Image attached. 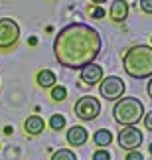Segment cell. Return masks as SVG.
Wrapping results in <instances>:
<instances>
[{
	"label": "cell",
	"mask_w": 152,
	"mask_h": 160,
	"mask_svg": "<svg viewBox=\"0 0 152 160\" xmlns=\"http://www.w3.org/2000/svg\"><path fill=\"white\" fill-rule=\"evenodd\" d=\"M103 48L101 36L95 28L87 24H69L59 30L53 42V53L59 65L69 69H81V67L95 63Z\"/></svg>",
	"instance_id": "obj_1"
},
{
	"label": "cell",
	"mask_w": 152,
	"mask_h": 160,
	"mask_svg": "<svg viewBox=\"0 0 152 160\" xmlns=\"http://www.w3.org/2000/svg\"><path fill=\"white\" fill-rule=\"evenodd\" d=\"M123 69L132 79L152 77V48L150 46H132L123 55Z\"/></svg>",
	"instance_id": "obj_2"
},
{
	"label": "cell",
	"mask_w": 152,
	"mask_h": 160,
	"mask_svg": "<svg viewBox=\"0 0 152 160\" xmlns=\"http://www.w3.org/2000/svg\"><path fill=\"white\" fill-rule=\"evenodd\" d=\"M115 121L123 127H135L138 121L144 117V105L136 97H123L113 107Z\"/></svg>",
	"instance_id": "obj_3"
},
{
	"label": "cell",
	"mask_w": 152,
	"mask_h": 160,
	"mask_svg": "<svg viewBox=\"0 0 152 160\" xmlns=\"http://www.w3.org/2000/svg\"><path fill=\"white\" fill-rule=\"evenodd\" d=\"M20 38V26L12 18H0V52L12 50Z\"/></svg>",
	"instance_id": "obj_4"
},
{
	"label": "cell",
	"mask_w": 152,
	"mask_h": 160,
	"mask_svg": "<svg viewBox=\"0 0 152 160\" xmlns=\"http://www.w3.org/2000/svg\"><path fill=\"white\" fill-rule=\"evenodd\" d=\"M125 89H126L125 81L117 75L101 79V85H99V93H101L103 99H107V101H119L120 97H123Z\"/></svg>",
	"instance_id": "obj_5"
},
{
	"label": "cell",
	"mask_w": 152,
	"mask_h": 160,
	"mask_svg": "<svg viewBox=\"0 0 152 160\" xmlns=\"http://www.w3.org/2000/svg\"><path fill=\"white\" fill-rule=\"evenodd\" d=\"M99 113H101V103L93 95H85L75 103V117H79L81 121H93L99 117Z\"/></svg>",
	"instance_id": "obj_6"
},
{
	"label": "cell",
	"mask_w": 152,
	"mask_h": 160,
	"mask_svg": "<svg viewBox=\"0 0 152 160\" xmlns=\"http://www.w3.org/2000/svg\"><path fill=\"white\" fill-rule=\"evenodd\" d=\"M142 144V131L138 127H123V131H119V146L125 150H138V146Z\"/></svg>",
	"instance_id": "obj_7"
},
{
	"label": "cell",
	"mask_w": 152,
	"mask_h": 160,
	"mask_svg": "<svg viewBox=\"0 0 152 160\" xmlns=\"http://www.w3.org/2000/svg\"><path fill=\"white\" fill-rule=\"evenodd\" d=\"M101 79H103V67L101 65L89 63V65L81 67V81L85 85H97V83H101Z\"/></svg>",
	"instance_id": "obj_8"
},
{
	"label": "cell",
	"mask_w": 152,
	"mask_h": 160,
	"mask_svg": "<svg viewBox=\"0 0 152 160\" xmlns=\"http://www.w3.org/2000/svg\"><path fill=\"white\" fill-rule=\"evenodd\" d=\"M109 16H111L113 22H125L126 16H129V2L125 0H115L111 4V10H109Z\"/></svg>",
	"instance_id": "obj_9"
},
{
	"label": "cell",
	"mask_w": 152,
	"mask_h": 160,
	"mask_svg": "<svg viewBox=\"0 0 152 160\" xmlns=\"http://www.w3.org/2000/svg\"><path fill=\"white\" fill-rule=\"evenodd\" d=\"M87 138H89V132L83 127H71L67 131V142L71 146H83L87 142Z\"/></svg>",
	"instance_id": "obj_10"
},
{
	"label": "cell",
	"mask_w": 152,
	"mask_h": 160,
	"mask_svg": "<svg viewBox=\"0 0 152 160\" xmlns=\"http://www.w3.org/2000/svg\"><path fill=\"white\" fill-rule=\"evenodd\" d=\"M24 128H26L28 134H32V137H38V134L44 132L46 122H44V119H42V117L32 115V117H28V119H26V122H24Z\"/></svg>",
	"instance_id": "obj_11"
},
{
	"label": "cell",
	"mask_w": 152,
	"mask_h": 160,
	"mask_svg": "<svg viewBox=\"0 0 152 160\" xmlns=\"http://www.w3.org/2000/svg\"><path fill=\"white\" fill-rule=\"evenodd\" d=\"M38 85H40V87H44V89L53 87V85H56V73L50 71V69H42L38 73Z\"/></svg>",
	"instance_id": "obj_12"
},
{
	"label": "cell",
	"mask_w": 152,
	"mask_h": 160,
	"mask_svg": "<svg viewBox=\"0 0 152 160\" xmlns=\"http://www.w3.org/2000/svg\"><path fill=\"white\" fill-rule=\"evenodd\" d=\"M93 142L97 146H109L113 142V134L111 131H107V128H99L95 134H93Z\"/></svg>",
	"instance_id": "obj_13"
},
{
	"label": "cell",
	"mask_w": 152,
	"mask_h": 160,
	"mask_svg": "<svg viewBox=\"0 0 152 160\" xmlns=\"http://www.w3.org/2000/svg\"><path fill=\"white\" fill-rule=\"evenodd\" d=\"M51 160H77V156H75V152L69 150V148H59L57 152H53Z\"/></svg>",
	"instance_id": "obj_14"
},
{
	"label": "cell",
	"mask_w": 152,
	"mask_h": 160,
	"mask_svg": "<svg viewBox=\"0 0 152 160\" xmlns=\"http://www.w3.org/2000/svg\"><path fill=\"white\" fill-rule=\"evenodd\" d=\"M50 127L53 128V131H61V128L65 127V117H63V115H51Z\"/></svg>",
	"instance_id": "obj_15"
},
{
	"label": "cell",
	"mask_w": 152,
	"mask_h": 160,
	"mask_svg": "<svg viewBox=\"0 0 152 160\" xmlns=\"http://www.w3.org/2000/svg\"><path fill=\"white\" fill-rule=\"evenodd\" d=\"M65 97H67V89H65V87H61V85L51 87V99L53 101H63Z\"/></svg>",
	"instance_id": "obj_16"
},
{
	"label": "cell",
	"mask_w": 152,
	"mask_h": 160,
	"mask_svg": "<svg viewBox=\"0 0 152 160\" xmlns=\"http://www.w3.org/2000/svg\"><path fill=\"white\" fill-rule=\"evenodd\" d=\"M93 160H111V154H109V150H97L93 154Z\"/></svg>",
	"instance_id": "obj_17"
},
{
	"label": "cell",
	"mask_w": 152,
	"mask_h": 160,
	"mask_svg": "<svg viewBox=\"0 0 152 160\" xmlns=\"http://www.w3.org/2000/svg\"><path fill=\"white\" fill-rule=\"evenodd\" d=\"M140 10L146 14H152V0H140Z\"/></svg>",
	"instance_id": "obj_18"
},
{
	"label": "cell",
	"mask_w": 152,
	"mask_h": 160,
	"mask_svg": "<svg viewBox=\"0 0 152 160\" xmlns=\"http://www.w3.org/2000/svg\"><path fill=\"white\" fill-rule=\"evenodd\" d=\"M142 119H144V127H146V131L152 132V111H150V113H146Z\"/></svg>",
	"instance_id": "obj_19"
},
{
	"label": "cell",
	"mask_w": 152,
	"mask_h": 160,
	"mask_svg": "<svg viewBox=\"0 0 152 160\" xmlns=\"http://www.w3.org/2000/svg\"><path fill=\"white\" fill-rule=\"evenodd\" d=\"M126 160H144V158H142V154L138 150H130L129 154H126Z\"/></svg>",
	"instance_id": "obj_20"
},
{
	"label": "cell",
	"mask_w": 152,
	"mask_h": 160,
	"mask_svg": "<svg viewBox=\"0 0 152 160\" xmlns=\"http://www.w3.org/2000/svg\"><path fill=\"white\" fill-rule=\"evenodd\" d=\"M91 18H105V10L103 8H95L91 12Z\"/></svg>",
	"instance_id": "obj_21"
},
{
	"label": "cell",
	"mask_w": 152,
	"mask_h": 160,
	"mask_svg": "<svg viewBox=\"0 0 152 160\" xmlns=\"http://www.w3.org/2000/svg\"><path fill=\"white\" fill-rule=\"evenodd\" d=\"M146 91H148V95H150V99H152V77H150V81L146 85Z\"/></svg>",
	"instance_id": "obj_22"
},
{
	"label": "cell",
	"mask_w": 152,
	"mask_h": 160,
	"mask_svg": "<svg viewBox=\"0 0 152 160\" xmlns=\"http://www.w3.org/2000/svg\"><path fill=\"white\" fill-rule=\"evenodd\" d=\"M91 2H95V4H103V2H107V0H91Z\"/></svg>",
	"instance_id": "obj_23"
},
{
	"label": "cell",
	"mask_w": 152,
	"mask_h": 160,
	"mask_svg": "<svg viewBox=\"0 0 152 160\" xmlns=\"http://www.w3.org/2000/svg\"><path fill=\"white\" fill-rule=\"evenodd\" d=\"M148 150H150V154H152V142H150V146H148Z\"/></svg>",
	"instance_id": "obj_24"
}]
</instances>
